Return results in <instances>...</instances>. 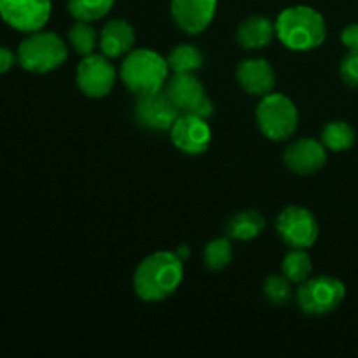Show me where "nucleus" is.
Instances as JSON below:
<instances>
[{
    "label": "nucleus",
    "mask_w": 358,
    "mask_h": 358,
    "mask_svg": "<svg viewBox=\"0 0 358 358\" xmlns=\"http://www.w3.org/2000/svg\"><path fill=\"white\" fill-rule=\"evenodd\" d=\"M182 280L184 261L175 252H156L138 264L133 276V289L145 303H159L177 292Z\"/></svg>",
    "instance_id": "1"
},
{
    "label": "nucleus",
    "mask_w": 358,
    "mask_h": 358,
    "mask_svg": "<svg viewBox=\"0 0 358 358\" xmlns=\"http://www.w3.org/2000/svg\"><path fill=\"white\" fill-rule=\"evenodd\" d=\"M276 37L292 51H311L324 44L327 37L325 20L308 6L287 7L275 23Z\"/></svg>",
    "instance_id": "2"
},
{
    "label": "nucleus",
    "mask_w": 358,
    "mask_h": 358,
    "mask_svg": "<svg viewBox=\"0 0 358 358\" xmlns=\"http://www.w3.org/2000/svg\"><path fill=\"white\" fill-rule=\"evenodd\" d=\"M170 66L168 62L152 49H131L121 63L119 76L128 91L136 96L157 93L164 90Z\"/></svg>",
    "instance_id": "3"
},
{
    "label": "nucleus",
    "mask_w": 358,
    "mask_h": 358,
    "mask_svg": "<svg viewBox=\"0 0 358 358\" xmlns=\"http://www.w3.org/2000/svg\"><path fill=\"white\" fill-rule=\"evenodd\" d=\"M69 56L63 38L52 31H34L17 48V62L24 70L48 73L59 69Z\"/></svg>",
    "instance_id": "4"
},
{
    "label": "nucleus",
    "mask_w": 358,
    "mask_h": 358,
    "mask_svg": "<svg viewBox=\"0 0 358 358\" xmlns=\"http://www.w3.org/2000/svg\"><path fill=\"white\" fill-rule=\"evenodd\" d=\"M257 126L266 138L273 142L289 140L299 124V112L296 103L283 93H269L261 96L255 108Z\"/></svg>",
    "instance_id": "5"
},
{
    "label": "nucleus",
    "mask_w": 358,
    "mask_h": 358,
    "mask_svg": "<svg viewBox=\"0 0 358 358\" xmlns=\"http://www.w3.org/2000/svg\"><path fill=\"white\" fill-rule=\"evenodd\" d=\"M346 297V287L334 276H315L301 283L296 299L301 311L310 317H324L341 306Z\"/></svg>",
    "instance_id": "6"
},
{
    "label": "nucleus",
    "mask_w": 358,
    "mask_h": 358,
    "mask_svg": "<svg viewBox=\"0 0 358 358\" xmlns=\"http://www.w3.org/2000/svg\"><path fill=\"white\" fill-rule=\"evenodd\" d=\"M164 91L177 105L180 114H192L203 119L212 117L213 103L194 73H173L168 77Z\"/></svg>",
    "instance_id": "7"
},
{
    "label": "nucleus",
    "mask_w": 358,
    "mask_h": 358,
    "mask_svg": "<svg viewBox=\"0 0 358 358\" xmlns=\"http://www.w3.org/2000/svg\"><path fill=\"white\" fill-rule=\"evenodd\" d=\"M276 231L287 247L303 250L313 247L320 236V226L313 213L297 205H290L280 212L276 217Z\"/></svg>",
    "instance_id": "8"
},
{
    "label": "nucleus",
    "mask_w": 358,
    "mask_h": 358,
    "mask_svg": "<svg viewBox=\"0 0 358 358\" xmlns=\"http://www.w3.org/2000/svg\"><path fill=\"white\" fill-rule=\"evenodd\" d=\"M115 77H117V72L105 55L93 52L90 56H84L77 65V87L80 93L90 98L107 96L114 87Z\"/></svg>",
    "instance_id": "9"
},
{
    "label": "nucleus",
    "mask_w": 358,
    "mask_h": 358,
    "mask_svg": "<svg viewBox=\"0 0 358 358\" xmlns=\"http://www.w3.org/2000/svg\"><path fill=\"white\" fill-rule=\"evenodd\" d=\"M178 115L180 110L164 90L136 96L135 121L142 128L150 131H170Z\"/></svg>",
    "instance_id": "10"
},
{
    "label": "nucleus",
    "mask_w": 358,
    "mask_h": 358,
    "mask_svg": "<svg viewBox=\"0 0 358 358\" xmlns=\"http://www.w3.org/2000/svg\"><path fill=\"white\" fill-rule=\"evenodd\" d=\"M51 16V0H0V17L24 34L42 30Z\"/></svg>",
    "instance_id": "11"
},
{
    "label": "nucleus",
    "mask_w": 358,
    "mask_h": 358,
    "mask_svg": "<svg viewBox=\"0 0 358 358\" xmlns=\"http://www.w3.org/2000/svg\"><path fill=\"white\" fill-rule=\"evenodd\" d=\"M171 142L180 152L199 156L206 152L212 142V129L206 119L192 114H180L171 126Z\"/></svg>",
    "instance_id": "12"
},
{
    "label": "nucleus",
    "mask_w": 358,
    "mask_h": 358,
    "mask_svg": "<svg viewBox=\"0 0 358 358\" xmlns=\"http://www.w3.org/2000/svg\"><path fill=\"white\" fill-rule=\"evenodd\" d=\"M283 163L297 175H313L327 163V150L315 138H299L290 143L283 152Z\"/></svg>",
    "instance_id": "13"
},
{
    "label": "nucleus",
    "mask_w": 358,
    "mask_h": 358,
    "mask_svg": "<svg viewBox=\"0 0 358 358\" xmlns=\"http://www.w3.org/2000/svg\"><path fill=\"white\" fill-rule=\"evenodd\" d=\"M217 0H171V17L182 31L198 35L212 23Z\"/></svg>",
    "instance_id": "14"
},
{
    "label": "nucleus",
    "mask_w": 358,
    "mask_h": 358,
    "mask_svg": "<svg viewBox=\"0 0 358 358\" xmlns=\"http://www.w3.org/2000/svg\"><path fill=\"white\" fill-rule=\"evenodd\" d=\"M236 79L240 86L254 96H266L273 93L276 84V76L269 62L262 58L245 59L238 65Z\"/></svg>",
    "instance_id": "15"
},
{
    "label": "nucleus",
    "mask_w": 358,
    "mask_h": 358,
    "mask_svg": "<svg viewBox=\"0 0 358 358\" xmlns=\"http://www.w3.org/2000/svg\"><path fill=\"white\" fill-rule=\"evenodd\" d=\"M135 45V30L126 20H110L100 30V49L107 58L126 56Z\"/></svg>",
    "instance_id": "16"
},
{
    "label": "nucleus",
    "mask_w": 358,
    "mask_h": 358,
    "mask_svg": "<svg viewBox=\"0 0 358 358\" xmlns=\"http://www.w3.org/2000/svg\"><path fill=\"white\" fill-rule=\"evenodd\" d=\"M276 35V27L269 17L250 16L240 23L236 30V42L243 49L255 51L262 49L273 41Z\"/></svg>",
    "instance_id": "17"
},
{
    "label": "nucleus",
    "mask_w": 358,
    "mask_h": 358,
    "mask_svg": "<svg viewBox=\"0 0 358 358\" xmlns=\"http://www.w3.org/2000/svg\"><path fill=\"white\" fill-rule=\"evenodd\" d=\"M266 220L255 210H243L227 219L224 231L229 240L236 241H250L257 238L264 231Z\"/></svg>",
    "instance_id": "18"
},
{
    "label": "nucleus",
    "mask_w": 358,
    "mask_h": 358,
    "mask_svg": "<svg viewBox=\"0 0 358 358\" xmlns=\"http://www.w3.org/2000/svg\"><path fill=\"white\" fill-rule=\"evenodd\" d=\"M166 62L170 70H173V73H194L199 69H203L205 56L196 45L180 44L171 49Z\"/></svg>",
    "instance_id": "19"
},
{
    "label": "nucleus",
    "mask_w": 358,
    "mask_h": 358,
    "mask_svg": "<svg viewBox=\"0 0 358 358\" xmlns=\"http://www.w3.org/2000/svg\"><path fill=\"white\" fill-rule=\"evenodd\" d=\"M322 143L332 152H345L355 143V129L345 121H331L322 129Z\"/></svg>",
    "instance_id": "20"
},
{
    "label": "nucleus",
    "mask_w": 358,
    "mask_h": 358,
    "mask_svg": "<svg viewBox=\"0 0 358 358\" xmlns=\"http://www.w3.org/2000/svg\"><path fill=\"white\" fill-rule=\"evenodd\" d=\"M66 37H69V42L73 51L79 56H83V58L93 55L96 48H100V34L87 21H76L70 27Z\"/></svg>",
    "instance_id": "21"
},
{
    "label": "nucleus",
    "mask_w": 358,
    "mask_h": 358,
    "mask_svg": "<svg viewBox=\"0 0 358 358\" xmlns=\"http://www.w3.org/2000/svg\"><path fill=\"white\" fill-rule=\"evenodd\" d=\"M114 7V0H66V9L76 21H93L101 20L110 13Z\"/></svg>",
    "instance_id": "22"
},
{
    "label": "nucleus",
    "mask_w": 358,
    "mask_h": 358,
    "mask_svg": "<svg viewBox=\"0 0 358 358\" xmlns=\"http://www.w3.org/2000/svg\"><path fill=\"white\" fill-rule=\"evenodd\" d=\"M311 271H313V264H311V259L306 254V250H303V248H290V252L283 259V275L292 283H299L301 285V283L310 278Z\"/></svg>",
    "instance_id": "23"
},
{
    "label": "nucleus",
    "mask_w": 358,
    "mask_h": 358,
    "mask_svg": "<svg viewBox=\"0 0 358 358\" xmlns=\"http://www.w3.org/2000/svg\"><path fill=\"white\" fill-rule=\"evenodd\" d=\"M234 252L233 243L229 238H215L210 243H206L205 250H203V261L205 266L212 271H220V269L227 268L233 262Z\"/></svg>",
    "instance_id": "24"
},
{
    "label": "nucleus",
    "mask_w": 358,
    "mask_h": 358,
    "mask_svg": "<svg viewBox=\"0 0 358 358\" xmlns=\"http://www.w3.org/2000/svg\"><path fill=\"white\" fill-rule=\"evenodd\" d=\"M266 299L275 306H287L292 299V282L285 275H269L262 287Z\"/></svg>",
    "instance_id": "25"
},
{
    "label": "nucleus",
    "mask_w": 358,
    "mask_h": 358,
    "mask_svg": "<svg viewBox=\"0 0 358 358\" xmlns=\"http://www.w3.org/2000/svg\"><path fill=\"white\" fill-rule=\"evenodd\" d=\"M339 72H341V79L345 80V84H348L350 87H358V49H350L346 52L341 66H339Z\"/></svg>",
    "instance_id": "26"
},
{
    "label": "nucleus",
    "mask_w": 358,
    "mask_h": 358,
    "mask_svg": "<svg viewBox=\"0 0 358 358\" xmlns=\"http://www.w3.org/2000/svg\"><path fill=\"white\" fill-rule=\"evenodd\" d=\"M341 42L348 49H358V23H352L343 30Z\"/></svg>",
    "instance_id": "27"
},
{
    "label": "nucleus",
    "mask_w": 358,
    "mask_h": 358,
    "mask_svg": "<svg viewBox=\"0 0 358 358\" xmlns=\"http://www.w3.org/2000/svg\"><path fill=\"white\" fill-rule=\"evenodd\" d=\"M14 65V55L7 48L0 45V73L7 72V70L13 69Z\"/></svg>",
    "instance_id": "28"
},
{
    "label": "nucleus",
    "mask_w": 358,
    "mask_h": 358,
    "mask_svg": "<svg viewBox=\"0 0 358 358\" xmlns=\"http://www.w3.org/2000/svg\"><path fill=\"white\" fill-rule=\"evenodd\" d=\"M175 254H177V255H178V257H180V259H182V261H184V259H185V257H187V255H189V250H187V247H185V245H182V247H180V248H178V250H177V252H175Z\"/></svg>",
    "instance_id": "29"
}]
</instances>
